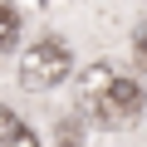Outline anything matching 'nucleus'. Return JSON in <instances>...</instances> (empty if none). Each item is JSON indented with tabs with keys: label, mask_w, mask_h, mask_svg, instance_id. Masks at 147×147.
Wrapping results in <instances>:
<instances>
[{
	"label": "nucleus",
	"mask_w": 147,
	"mask_h": 147,
	"mask_svg": "<svg viewBox=\"0 0 147 147\" xmlns=\"http://www.w3.org/2000/svg\"><path fill=\"white\" fill-rule=\"evenodd\" d=\"M15 44H20V15H15L10 5H0V49L10 54Z\"/></svg>",
	"instance_id": "7ed1b4c3"
},
{
	"label": "nucleus",
	"mask_w": 147,
	"mask_h": 147,
	"mask_svg": "<svg viewBox=\"0 0 147 147\" xmlns=\"http://www.w3.org/2000/svg\"><path fill=\"white\" fill-rule=\"evenodd\" d=\"M69 69H74L69 44L54 39V34H44L39 44H30V49L20 54V84H25L30 93H44V88H59V84L69 79Z\"/></svg>",
	"instance_id": "f03ea898"
},
{
	"label": "nucleus",
	"mask_w": 147,
	"mask_h": 147,
	"mask_svg": "<svg viewBox=\"0 0 147 147\" xmlns=\"http://www.w3.org/2000/svg\"><path fill=\"white\" fill-rule=\"evenodd\" d=\"M59 142H64V147H79V142H84V123H79V118H64V123H59Z\"/></svg>",
	"instance_id": "20e7f679"
},
{
	"label": "nucleus",
	"mask_w": 147,
	"mask_h": 147,
	"mask_svg": "<svg viewBox=\"0 0 147 147\" xmlns=\"http://www.w3.org/2000/svg\"><path fill=\"white\" fill-rule=\"evenodd\" d=\"M142 103H147L142 88L132 79H123L113 64H93V69H84V79H79V113L93 118L108 132L137 123L142 118Z\"/></svg>",
	"instance_id": "f257e3e1"
},
{
	"label": "nucleus",
	"mask_w": 147,
	"mask_h": 147,
	"mask_svg": "<svg viewBox=\"0 0 147 147\" xmlns=\"http://www.w3.org/2000/svg\"><path fill=\"white\" fill-rule=\"evenodd\" d=\"M0 147H39V137H34V132H30V127L20 123V127H15L10 137H0Z\"/></svg>",
	"instance_id": "39448f33"
},
{
	"label": "nucleus",
	"mask_w": 147,
	"mask_h": 147,
	"mask_svg": "<svg viewBox=\"0 0 147 147\" xmlns=\"http://www.w3.org/2000/svg\"><path fill=\"white\" fill-rule=\"evenodd\" d=\"M132 59H137V69L147 74V25H137V34H132Z\"/></svg>",
	"instance_id": "423d86ee"
},
{
	"label": "nucleus",
	"mask_w": 147,
	"mask_h": 147,
	"mask_svg": "<svg viewBox=\"0 0 147 147\" xmlns=\"http://www.w3.org/2000/svg\"><path fill=\"white\" fill-rule=\"evenodd\" d=\"M15 127H20V118H15V113H10V108H5V103H0V137H10V132H15Z\"/></svg>",
	"instance_id": "0eeeda50"
}]
</instances>
